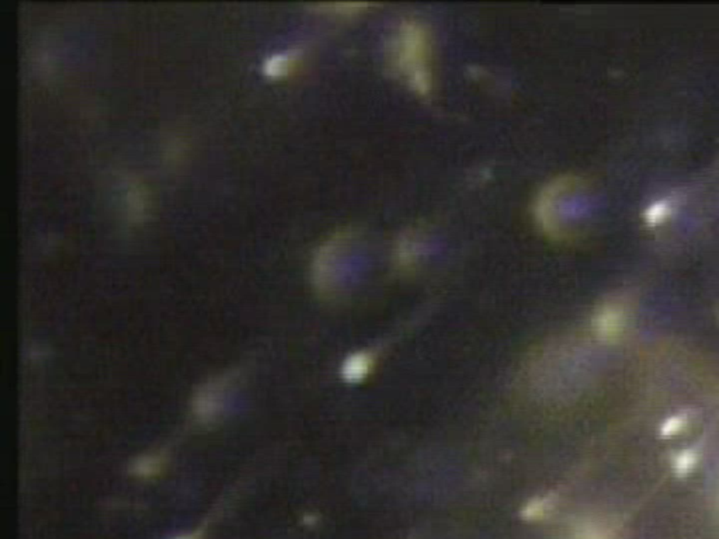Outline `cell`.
Returning <instances> with one entry per match:
<instances>
[{"mask_svg":"<svg viewBox=\"0 0 719 539\" xmlns=\"http://www.w3.org/2000/svg\"><path fill=\"white\" fill-rule=\"evenodd\" d=\"M694 465H696V455L693 452H683L681 455L677 457L674 468L679 474H687L694 468Z\"/></svg>","mask_w":719,"mask_h":539,"instance_id":"obj_4","label":"cell"},{"mask_svg":"<svg viewBox=\"0 0 719 539\" xmlns=\"http://www.w3.org/2000/svg\"><path fill=\"white\" fill-rule=\"evenodd\" d=\"M684 421L686 420H684V418H681V416H674L671 419L666 420L664 424L661 425V434L664 437H670V435L677 434L683 428Z\"/></svg>","mask_w":719,"mask_h":539,"instance_id":"obj_5","label":"cell"},{"mask_svg":"<svg viewBox=\"0 0 719 539\" xmlns=\"http://www.w3.org/2000/svg\"><path fill=\"white\" fill-rule=\"evenodd\" d=\"M667 212H669V208H667L666 204H661V202L656 204V205L651 207V212H648L649 221L654 222V224L660 222V221L664 219V217L667 215Z\"/></svg>","mask_w":719,"mask_h":539,"instance_id":"obj_6","label":"cell"},{"mask_svg":"<svg viewBox=\"0 0 719 539\" xmlns=\"http://www.w3.org/2000/svg\"><path fill=\"white\" fill-rule=\"evenodd\" d=\"M394 57L411 86L424 94L430 90L428 40L424 28L413 21L404 23L394 43Z\"/></svg>","mask_w":719,"mask_h":539,"instance_id":"obj_1","label":"cell"},{"mask_svg":"<svg viewBox=\"0 0 719 539\" xmlns=\"http://www.w3.org/2000/svg\"><path fill=\"white\" fill-rule=\"evenodd\" d=\"M369 368H371V359L365 353H359L346 361L343 366V374L347 381L357 382L368 374Z\"/></svg>","mask_w":719,"mask_h":539,"instance_id":"obj_3","label":"cell"},{"mask_svg":"<svg viewBox=\"0 0 719 539\" xmlns=\"http://www.w3.org/2000/svg\"><path fill=\"white\" fill-rule=\"evenodd\" d=\"M622 327V316L615 307H604L596 316V330L602 337H612L620 333Z\"/></svg>","mask_w":719,"mask_h":539,"instance_id":"obj_2","label":"cell"}]
</instances>
